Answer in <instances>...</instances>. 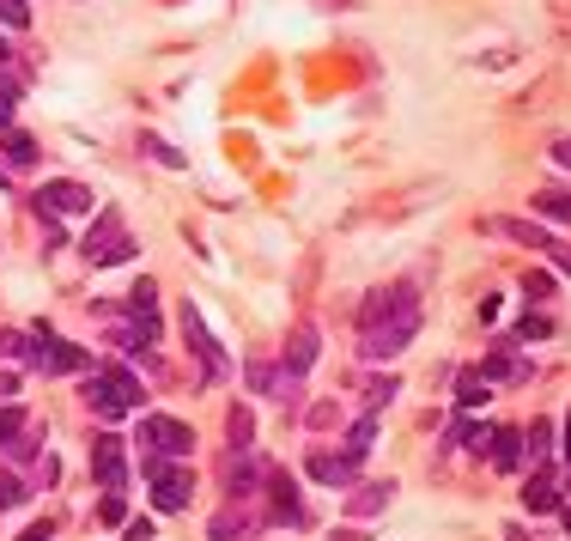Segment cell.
Returning a JSON list of instances; mask_svg holds the SVG:
<instances>
[{"instance_id": "6da1fadb", "label": "cell", "mask_w": 571, "mask_h": 541, "mask_svg": "<svg viewBox=\"0 0 571 541\" xmlns=\"http://www.w3.org/2000/svg\"><path fill=\"white\" fill-rule=\"evenodd\" d=\"M79 396H86V408H92L98 420H122V414H134V408H140V396H146V390H140L128 371H92Z\"/></svg>"}, {"instance_id": "7a4b0ae2", "label": "cell", "mask_w": 571, "mask_h": 541, "mask_svg": "<svg viewBox=\"0 0 571 541\" xmlns=\"http://www.w3.org/2000/svg\"><path fill=\"white\" fill-rule=\"evenodd\" d=\"M146 481H152V505L158 511H189V499H195V475L189 469H171V456H152L146 450Z\"/></svg>"}, {"instance_id": "3957f363", "label": "cell", "mask_w": 571, "mask_h": 541, "mask_svg": "<svg viewBox=\"0 0 571 541\" xmlns=\"http://www.w3.org/2000/svg\"><path fill=\"white\" fill-rule=\"evenodd\" d=\"M414 329H420V304H414V311H395V317L371 323V329H359V353L365 359H395V353H407Z\"/></svg>"}, {"instance_id": "277c9868", "label": "cell", "mask_w": 571, "mask_h": 541, "mask_svg": "<svg viewBox=\"0 0 571 541\" xmlns=\"http://www.w3.org/2000/svg\"><path fill=\"white\" fill-rule=\"evenodd\" d=\"M25 365H37V371L61 377V371H79V365H86V353L67 347L55 329H37V335H31V347H25Z\"/></svg>"}, {"instance_id": "5b68a950", "label": "cell", "mask_w": 571, "mask_h": 541, "mask_svg": "<svg viewBox=\"0 0 571 541\" xmlns=\"http://www.w3.org/2000/svg\"><path fill=\"white\" fill-rule=\"evenodd\" d=\"M140 438H146L152 456H189L195 450V432L183 420H171V414H146L140 420Z\"/></svg>"}, {"instance_id": "8992f818", "label": "cell", "mask_w": 571, "mask_h": 541, "mask_svg": "<svg viewBox=\"0 0 571 541\" xmlns=\"http://www.w3.org/2000/svg\"><path fill=\"white\" fill-rule=\"evenodd\" d=\"M183 341L195 347V359H201V371L219 383V377H231V359L219 353V341L207 335V323H201V311H195V304H183Z\"/></svg>"}, {"instance_id": "52a82bcc", "label": "cell", "mask_w": 571, "mask_h": 541, "mask_svg": "<svg viewBox=\"0 0 571 541\" xmlns=\"http://www.w3.org/2000/svg\"><path fill=\"white\" fill-rule=\"evenodd\" d=\"M92 469H98V481H104L110 493L128 487V456H122V438H116V432H98V438H92Z\"/></svg>"}, {"instance_id": "ba28073f", "label": "cell", "mask_w": 571, "mask_h": 541, "mask_svg": "<svg viewBox=\"0 0 571 541\" xmlns=\"http://www.w3.org/2000/svg\"><path fill=\"white\" fill-rule=\"evenodd\" d=\"M37 207H43V213H92V189L73 183V177H55V183H43Z\"/></svg>"}, {"instance_id": "9c48e42d", "label": "cell", "mask_w": 571, "mask_h": 541, "mask_svg": "<svg viewBox=\"0 0 571 541\" xmlns=\"http://www.w3.org/2000/svg\"><path fill=\"white\" fill-rule=\"evenodd\" d=\"M256 481H268V469H262L250 450H231V456H225V493H231V499H250Z\"/></svg>"}, {"instance_id": "30bf717a", "label": "cell", "mask_w": 571, "mask_h": 541, "mask_svg": "<svg viewBox=\"0 0 571 541\" xmlns=\"http://www.w3.org/2000/svg\"><path fill=\"white\" fill-rule=\"evenodd\" d=\"M256 529H262V517H256V511L225 505V511L207 523V541H256Z\"/></svg>"}, {"instance_id": "8fae6325", "label": "cell", "mask_w": 571, "mask_h": 541, "mask_svg": "<svg viewBox=\"0 0 571 541\" xmlns=\"http://www.w3.org/2000/svg\"><path fill=\"white\" fill-rule=\"evenodd\" d=\"M395 311H414V292H407V286H383V292H371V298L359 304V329H371V323H383V317H395Z\"/></svg>"}, {"instance_id": "7c38bea8", "label": "cell", "mask_w": 571, "mask_h": 541, "mask_svg": "<svg viewBox=\"0 0 571 541\" xmlns=\"http://www.w3.org/2000/svg\"><path fill=\"white\" fill-rule=\"evenodd\" d=\"M304 469H310V481H322V487H347L353 481V456L341 450H310V462H304Z\"/></svg>"}, {"instance_id": "4fadbf2b", "label": "cell", "mask_w": 571, "mask_h": 541, "mask_svg": "<svg viewBox=\"0 0 571 541\" xmlns=\"http://www.w3.org/2000/svg\"><path fill=\"white\" fill-rule=\"evenodd\" d=\"M316 353H322L316 323H298V329H292V341H286V371H292V377H304V371L316 365Z\"/></svg>"}, {"instance_id": "5bb4252c", "label": "cell", "mask_w": 571, "mask_h": 541, "mask_svg": "<svg viewBox=\"0 0 571 541\" xmlns=\"http://www.w3.org/2000/svg\"><path fill=\"white\" fill-rule=\"evenodd\" d=\"M268 493H274V517H280V523H304V505H298V487H292V475L268 469Z\"/></svg>"}, {"instance_id": "9a60e30c", "label": "cell", "mask_w": 571, "mask_h": 541, "mask_svg": "<svg viewBox=\"0 0 571 541\" xmlns=\"http://www.w3.org/2000/svg\"><path fill=\"white\" fill-rule=\"evenodd\" d=\"M486 456H493V469L511 475L517 462H523V432H517V426H499V432H493V450H486Z\"/></svg>"}, {"instance_id": "2e32d148", "label": "cell", "mask_w": 571, "mask_h": 541, "mask_svg": "<svg viewBox=\"0 0 571 541\" xmlns=\"http://www.w3.org/2000/svg\"><path fill=\"white\" fill-rule=\"evenodd\" d=\"M225 444H231V450H250V444H256V414H250V408H231V414H225Z\"/></svg>"}, {"instance_id": "e0dca14e", "label": "cell", "mask_w": 571, "mask_h": 541, "mask_svg": "<svg viewBox=\"0 0 571 541\" xmlns=\"http://www.w3.org/2000/svg\"><path fill=\"white\" fill-rule=\"evenodd\" d=\"M116 238H122V213H104V219H98V231H92V238L79 244V250H86V256L98 262V256H104V250H110Z\"/></svg>"}, {"instance_id": "ac0fdd59", "label": "cell", "mask_w": 571, "mask_h": 541, "mask_svg": "<svg viewBox=\"0 0 571 541\" xmlns=\"http://www.w3.org/2000/svg\"><path fill=\"white\" fill-rule=\"evenodd\" d=\"M480 371H486V383H523V377H529V365H523V359H511V353H493Z\"/></svg>"}, {"instance_id": "d6986e66", "label": "cell", "mask_w": 571, "mask_h": 541, "mask_svg": "<svg viewBox=\"0 0 571 541\" xmlns=\"http://www.w3.org/2000/svg\"><path fill=\"white\" fill-rule=\"evenodd\" d=\"M486 396H493V383H486V371H462V377H456V402H462V408H480Z\"/></svg>"}, {"instance_id": "ffe728a7", "label": "cell", "mask_w": 571, "mask_h": 541, "mask_svg": "<svg viewBox=\"0 0 571 541\" xmlns=\"http://www.w3.org/2000/svg\"><path fill=\"white\" fill-rule=\"evenodd\" d=\"M493 231H505V238H517V244H529V250H553L547 231H535V225H523V219H493Z\"/></svg>"}, {"instance_id": "44dd1931", "label": "cell", "mask_w": 571, "mask_h": 541, "mask_svg": "<svg viewBox=\"0 0 571 541\" xmlns=\"http://www.w3.org/2000/svg\"><path fill=\"white\" fill-rule=\"evenodd\" d=\"M523 505H529L535 517H541V511H553V505H559V487H553V475H535V481L523 487Z\"/></svg>"}, {"instance_id": "7402d4cb", "label": "cell", "mask_w": 571, "mask_h": 541, "mask_svg": "<svg viewBox=\"0 0 571 541\" xmlns=\"http://www.w3.org/2000/svg\"><path fill=\"white\" fill-rule=\"evenodd\" d=\"M383 505H389V481H371L365 493H353V499H347V511H353V517H371V511H383Z\"/></svg>"}, {"instance_id": "603a6c76", "label": "cell", "mask_w": 571, "mask_h": 541, "mask_svg": "<svg viewBox=\"0 0 571 541\" xmlns=\"http://www.w3.org/2000/svg\"><path fill=\"white\" fill-rule=\"evenodd\" d=\"M371 438H377V420H371V414H365V420H353V426H347V456L359 462V456L371 450Z\"/></svg>"}, {"instance_id": "cb8c5ba5", "label": "cell", "mask_w": 571, "mask_h": 541, "mask_svg": "<svg viewBox=\"0 0 571 541\" xmlns=\"http://www.w3.org/2000/svg\"><path fill=\"white\" fill-rule=\"evenodd\" d=\"M535 213H547V219L571 225V195H559V189H541V195H535Z\"/></svg>"}, {"instance_id": "d4e9b609", "label": "cell", "mask_w": 571, "mask_h": 541, "mask_svg": "<svg viewBox=\"0 0 571 541\" xmlns=\"http://www.w3.org/2000/svg\"><path fill=\"white\" fill-rule=\"evenodd\" d=\"M140 146H146V159H158V165H165V171H183V152H177L171 140H158V134H146Z\"/></svg>"}, {"instance_id": "484cf974", "label": "cell", "mask_w": 571, "mask_h": 541, "mask_svg": "<svg viewBox=\"0 0 571 541\" xmlns=\"http://www.w3.org/2000/svg\"><path fill=\"white\" fill-rule=\"evenodd\" d=\"M152 304H158V286H152V280H134V286H128V311H134V317H152Z\"/></svg>"}, {"instance_id": "4316f807", "label": "cell", "mask_w": 571, "mask_h": 541, "mask_svg": "<svg viewBox=\"0 0 571 541\" xmlns=\"http://www.w3.org/2000/svg\"><path fill=\"white\" fill-rule=\"evenodd\" d=\"M25 499H31V487H25L19 475H0V511H19Z\"/></svg>"}, {"instance_id": "83f0119b", "label": "cell", "mask_w": 571, "mask_h": 541, "mask_svg": "<svg viewBox=\"0 0 571 541\" xmlns=\"http://www.w3.org/2000/svg\"><path fill=\"white\" fill-rule=\"evenodd\" d=\"M395 390H401L395 377H371V383H365V402H371V408H389V396H395Z\"/></svg>"}, {"instance_id": "f1b7e54d", "label": "cell", "mask_w": 571, "mask_h": 541, "mask_svg": "<svg viewBox=\"0 0 571 541\" xmlns=\"http://www.w3.org/2000/svg\"><path fill=\"white\" fill-rule=\"evenodd\" d=\"M25 426H31V420H25V408H0V444H13Z\"/></svg>"}, {"instance_id": "f546056e", "label": "cell", "mask_w": 571, "mask_h": 541, "mask_svg": "<svg viewBox=\"0 0 571 541\" xmlns=\"http://www.w3.org/2000/svg\"><path fill=\"white\" fill-rule=\"evenodd\" d=\"M547 444H553V426H547V420H535V426H529V438H523V450H529V456H547Z\"/></svg>"}, {"instance_id": "4dcf8cb0", "label": "cell", "mask_w": 571, "mask_h": 541, "mask_svg": "<svg viewBox=\"0 0 571 541\" xmlns=\"http://www.w3.org/2000/svg\"><path fill=\"white\" fill-rule=\"evenodd\" d=\"M7 159H13V165H31V159H37V146H31L25 134H7Z\"/></svg>"}, {"instance_id": "1f68e13d", "label": "cell", "mask_w": 571, "mask_h": 541, "mask_svg": "<svg viewBox=\"0 0 571 541\" xmlns=\"http://www.w3.org/2000/svg\"><path fill=\"white\" fill-rule=\"evenodd\" d=\"M25 347H31V335H19V329H0V353H7V359H25Z\"/></svg>"}, {"instance_id": "d6a6232c", "label": "cell", "mask_w": 571, "mask_h": 541, "mask_svg": "<svg viewBox=\"0 0 571 541\" xmlns=\"http://www.w3.org/2000/svg\"><path fill=\"white\" fill-rule=\"evenodd\" d=\"M98 517H104V523H128V511H122V493H104V505H98Z\"/></svg>"}, {"instance_id": "836d02e7", "label": "cell", "mask_w": 571, "mask_h": 541, "mask_svg": "<svg viewBox=\"0 0 571 541\" xmlns=\"http://www.w3.org/2000/svg\"><path fill=\"white\" fill-rule=\"evenodd\" d=\"M541 335H547V323H541V317H523V323H517V335H511V341H541Z\"/></svg>"}, {"instance_id": "e575fe53", "label": "cell", "mask_w": 571, "mask_h": 541, "mask_svg": "<svg viewBox=\"0 0 571 541\" xmlns=\"http://www.w3.org/2000/svg\"><path fill=\"white\" fill-rule=\"evenodd\" d=\"M523 292H529V298H535V304H541V298H547V292H553V280H547V274H529V280H523Z\"/></svg>"}, {"instance_id": "d590c367", "label": "cell", "mask_w": 571, "mask_h": 541, "mask_svg": "<svg viewBox=\"0 0 571 541\" xmlns=\"http://www.w3.org/2000/svg\"><path fill=\"white\" fill-rule=\"evenodd\" d=\"M122 541H152V523H140V517H128V523H122Z\"/></svg>"}, {"instance_id": "8d00e7d4", "label": "cell", "mask_w": 571, "mask_h": 541, "mask_svg": "<svg viewBox=\"0 0 571 541\" xmlns=\"http://www.w3.org/2000/svg\"><path fill=\"white\" fill-rule=\"evenodd\" d=\"M13 396H19V377H13V371H0V402H13Z\"/></svg>"}, {"instance_id": "74e56055", "label": "cell", "mask_w": 571, "mask_h": 541, "mask_svg": "<svg viewBox=\"0 0 571 541\" xmlns=\"http://www.w3.org/2000/svg\"><path fill=\"white\" fill-rule=\"evenodd\" d=\"M49 535H55V529H49V523H31V529H25V535H19V541H49Z\"/></svg>"}, {"instance_id": "f35d334b", "label": "cell", "mask_w": 571, "mask_h": 541, "mask_svg": "<svg viewBox=\"0 0 571 541\" xmlns=\"http://www.w3.org/2000/svg\"><path fill=\"white\" fill-rule=\"evenodd\" d=\"M553 159H559V165H571V140H559V146H553Z\"/></svg>"}, {"instance_id": "ab89813d", "label": "cell", "mask_w": 571, "mask_h": 541, "mask_svg": "<svg viewBox=\"0 0 571 541\" xmlns=\"http://www.w3.org/2000/svg\"><path fill=\"white\" fill-rule=\"evenodd\" d=\"M505 535H511V541H529V535H523V529H517V523H511V529H505Z\"/></svg>"}, {"instance_id": "60d3db41", "label": "cell", "mask_w": 571, "mask_h": 541, "mask_svg": "<svg viewBox=\"0 0 571 541\" xmlns=\"http://www.w3.org/2000/svg\"><path fill=\"white\" fill-rule=\"evenodd\" d=\"M565 456H571V414H565Z\"/></svg>"}, {"instance_id": "b9f144b4", "label": "cell", "mask_w": 571, "mask_h": 541, "mask_svg": "<svg viewBox=\"0 0 571 541\" xmlns=\"http://www.w3.org/2000/svg\"><path fill=\"white\" fill-rule=\"evenodd\" d=\"M565 529H571V511H565Z\"/></svg>"}, {"instance_id": "7bdbcfd3", "label": "cell", "mask_w": 571, "mask_h": 541, "mask_svg": "<svg viewBox=\"0 0 571 541\" xmlns=\"http://www.w3.org/2000/svg\"><path fill=\"white\" fill-rule=\"evenodd\" d=\"M0 7H7V0H0Z\"/></svg>"}]
</instances>
